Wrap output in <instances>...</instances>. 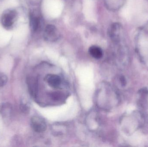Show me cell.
I'll return each instance as SVG.
<instances>
[{"label":"cell","instance_id":"277c9868","mask_svg":"<svg viewBox=\"0 0 148 147\" xmlns=\"http://www.w3.org/2000/svg\"><path fill=\"white\" fill-rule=\"evenodd\" d=\"M121 27L119 23L112 24L109 28L108 34L110 39L114 42H119L121 40Z\"/></svg>","mask_w":148,"mask_h":147},{"label":"cell","instance_id":"5b68a950","mask_svg":"<svg viewBox=\"0 0 148 147\" xmlns=\"http://www.w3.org/2000/svg\"><path fill=\"white\" fill-rule=\"evenodd\" d=\"M27 83L30 95L34 97H35L38 91L37 80L33 77H29L27 78Z\"/></svg>","mask_w":148,"mask_h":147},{"label":"cell","instance_id":"30bf717a","mask_svg":"<svg viewBox=\"0 0 148 147\" xmlns=\"http://www.w3.org/2000/svg\"><path fill=\"white\" fill-rule=\"evenodd\" d=\"M8 78L5 75H0V87H3L8 82Z\"/></svg>","mask_w":148,"mask_h":147},{"label":"cell","instance_id":"8992f818","mask_svg":"<svg viewBox=\"0 0 148 147\" xmlns=\"http://www.w3.org/2000/svg\"><path fill=\"white\" fill-rule=\"evenodd\" d=\"M46 81L49 85L52 88H57L60 85L61 79L59 76L55 74H49L46 77Z\"/></svg>","mask_w":148,"mask_h":147},{"label":"cell","instance_id":"52a82bcc","mask_svg":"<svg viewBox=\"0 0 148 147\" xmlns=\"http://www.w3.org/2000/svg\"><path fill=\"white\" fill-rule=\"evenodd\" d=\"M12 106L9 103L2 104L0 107V114L3 117H8L11 115Z\"/></svg>","mask_w":148,"mask_h":147},{"label":"cell","instance_id":"ba28073f","mask_svg":"<svg viewBox=\"0 0 148 147\" xmlns=\"http://www.w3.org/2000/svg\"><path fill=\"white\" fill-rule=\"evenodd\" d=\"M89 52L92 57L97 59L101 58L103 54L101 48L95 45L92 46L90 47Z\"/></svg>","mask_w":148,"mask_h":147},{"label":"cell","instance_id":"6da1fadb","mask_svg":"<svg viewBox=\"0 0 148 147\" xmlns=\"http://www.w3.org/2000/svg\"><path fill=\"white\" fill-rule=\"evenodd\" d=\"M43 37L47 41L51 42L56 41L60 38V32L54 25L49 24L45 28Z\"/></svg>","mask_w":148,"mask_h":147},{"label":"cell","instance_id":"8fae6325","mask_svg":"<svg viewBox=\"0 0 148 147\" xmlns=\"http://www.w3.org/2000/svg\"><path fill=\"white\" fill-rule=\"evenodd\" d=\"M20 109L22 112H23V113H27L29 110V108L27 105L24 103L21 104L20 105Z\"/></svg>","mask_w":148,"mask_h":147},{"label":"cell","instance_id":"7c38bea8","mask_svg":"<svg viewBox=\"0 0 148 147\" xmlns=\"http://www.w3.org/2000/svg\"><path fill=\"white\" fill-rule=\"evenodd\" d=\"M120 81H121V84L122 86H125L127 84V81H126V79L123 76H122L121 77Z\"/></svg>","mask_w":148,"mask_h":147},{"label":"cell","instance_id":"3957f363","mask_svg":"<svg viewBox=\"0 0 148 147\" xmlns=\"http://www.w3.org/2000/svg\"><path fill=\"white\" fill-rule=\"evenodd\" d=\"M16 17V13L14 10H9L3 15L1 23L6 28H10L14 24Z\"/></svg>","mask_w":148,"mask_h":147},{"label":"cell","instance_id":"7a4b0ae2","mask_svg":"<svg viewBox=\"0 0 148 147\" xmlns=\"http://www.w3.org/2000/svg\"><path fill=\"white\" fill-rule=\"evenodd\" d=\"M31 126L33 129L37 133H42L47 129V124L41 117L34 116L31 119Z\"/></svg>","mask_w":148,"mask_h":147},{"label":"cell","instance_id":"9c48e42d","mask_svg":"<svg viewBox=\"0 0 148 147\" xmlns=\"http://www.w3.org/2000/svg\"><path fill=\"white\" fill-rule=\"evenodd\" d=\"M30 25L33 31L36 32L40 26V20L39 17L32 15L30 17Z\"/></svg>","mask_w":148,"mask_h":147}]
</instances>
